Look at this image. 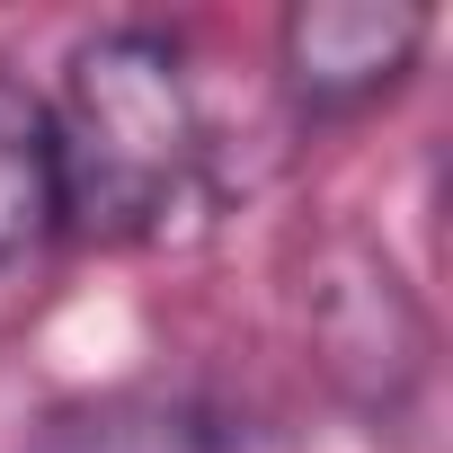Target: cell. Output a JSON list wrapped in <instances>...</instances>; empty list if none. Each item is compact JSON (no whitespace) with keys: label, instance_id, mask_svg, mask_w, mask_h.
I'll use <instances>...</instances> for the list:
<instances>
[{"label":"cell","instance_id":"obj_1","mask_svg":"<svg viewBox=\"0 0 453 453\" xmlns=\"http://www.w3.org/2000/svg\"><path fill=\"white\" fill-rule=\"evenodd\" d=\"M45 134H54V204H63L54 241H89V250L160 241L178 213H196L213 178V125L187 45L142 19L98 27L63 54Z\"/></svg>","mask_w":453,"mask_h":453},{"label":"cell","instance_id":"obj_2","mask_svg":"<svg viewBox=\"0 0 453 453\" xmlns=\"http://www.w3.org/2000/svg\"><path fill=\"white\" fill-rule=\"evenodd\" d=\"M303 329H311V356L329 373V391L365 418H400L426 382V356H435V329H426V303L400 285V267L365 241H329L311 258V285H303Z\"/></svg>","mask_w":453,"mask_h":453},{"label":"cell","instance_id":"obj_3","mask_svg":"<svg viewBox=\"0 0 453 453\" xmlns=\"http://www.w3.org/2000/svg\"><path fill=\"white\" fill-rule=\"evenodd\" d=\"M435 45V19L409 0H294L276 19V89L303 125H347L382 107Z\"/></svg>","mask_w":453,"mask_h":453},{"label":"cell","instance_id":"obj_4","mask_svg":"<svg viewBox=\"0 0 453 453\" xmlns=\"http://www.w3.org/2000/svg\"><path fill=\"white\" fill-rule=\"evenodd\" d=\"M19 453H250V426L187 391H98L45 409Z\"/></svg>","mask_w":453,"mask_h":453},{"label":"cell","instance_id":"obj_5","mask_svg":"<svg viewBox=\"0 0 453 453\" xmlns=\"http://www.w3.org/2000/svg\"><path fill=\"white\" fill-rule=\"evenodd\" d=\"M63 232L54 204V134H45V98L0 72V267H19L27 250H45Z\"/></svg>","mask_w":453,"mask_h":453}]
</instances>
